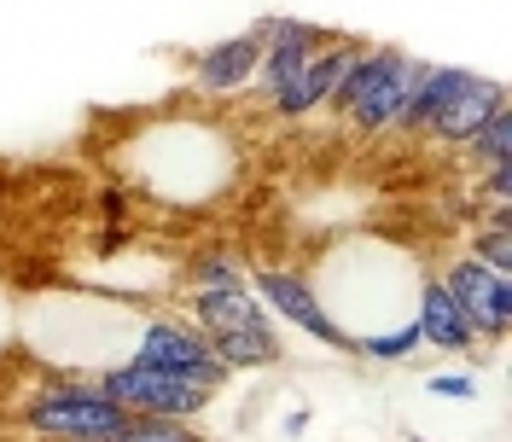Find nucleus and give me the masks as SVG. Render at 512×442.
<instances>
[{"label":"nucleus","instance_id":"f257e3e1","mask_svg":"<svg viewBox=\"0 0 512 442\" xmlns=\"http://www.w3.org/2000/svg\"><path fill=\"white\" fill-rule=\"evenodd\" d=\"M419 76H425V59L414 53H396V47H379V53H355L344 88L332 94V105L350 117L355 134H390L402 105L414 99Z\"/></svg>","mask_w":512,"mask_h":442},{"label":"nucleus","instance_id":"f03ea898","mask_svg":"<svg viewBox=\"0 0 512 442\" xmlns=\"http://www.w3.org/2000/svg\"><path fill=\"white\" fill-rule=\"evenodd\" d=\"M94 396H105L111 408H123L128 419H175V425H187L198 413L210 408V390H198L192 379L181 373H152V367H105L94 379Z\"/></svg>","mask_w":512,"mask_h":442},{"label":"nucleus","instance_id":"7ed1b4c3","mask_svg":"<svg viewBox=\"0 0 512 442\" xmlns=\"http://www.w3.org/2000/svg\"><path fill=\"white\" fill-rule=\"evenodd\" d=\"M24 425L53 442H117L128 431V413L94 396V384H59L24 408Z\"/></svg>","mask_w":512,"mask_h":442},{"label":"nucleus","instance_id":"20e7f679","mask_svg":"<svg viewBox=\"0 0 512 442\" xmlns=\"http://www.w3.org/2000/svg\"><path fill=\"white\" fill-rule=\"evenodd\" d=\"M128 361H134V367H152V373H181V379H192L198 390H210V396L233 379L222 361L210 355L204 332H192L181 320H146V326L134 332Z\"/></svg>","mask_w":512,"mask_h":442},{"label":"nucleus","instance_id":"39448f33","mask_svg":"<svg viewBox=\"0 0 512 442\" xmlns=\"http://www.w3.org/2000/svg\"><path fill=\"white\" fill-rule=\"evenodd\" d=\"M245 285H251V297L262 303V309H268V315H280L286 326L309 332L315 344L355 355V332H344L338 320L326 315L320 291H315L309 280H303V274H291V268H256V274H245Z\"/></svg>","mask_w":512,"mask_h":442},{"label":"nucleus","instance_id":"423d86ee","mask_svg":"<svg viewBox=\"0 0 512 442\" xmlns=\"http://www.w3.org/2000/svg\"><path fill=\"white\" fill-rule=\"evenodd\" d=\"M437 280H443V291L454 297L460 320L472 326V338L501 344V338L512 332V280L507 274H489V268L472 262V256H454Z\"/></svg>","mask_w":512,"mask_h":442},{"label":"nucleus","instance_id":"0eeeda50","mask_svg":"<svg viewBox=\"0 0 512 442\" xmlns=\"http://www.w3.org/2000/svg\"><path fill=\"white\" fill-rule=\"evenodd\" d=\"M414 332H419V344L443 349V355H466V349L478 344L437 274H419V285H414Z\"/></svg>","mask_w":512,"mask_h":442},{"label":"nucleus","instance_id":"6e6552de","mask_svg":"<svg viewBox=\"0 0 512 442\" xmlns=\"http://www.w3.org/2000/svg\"><path fill=\"white\" fill-rule=\"evenodd\" d=\"M192 320L204 326V338L274 332V320H268V309L251 297V285H233V291H192Z\"/></svg>","mask_w":512,"mask_h":442},{"label":"nucleus","instance_id":"1a4fd4ad","mask_svg":"<svg viewBox=\"0 0 512 442\" xmlns=\"http://www.w3.org/2000/svg\"><path fill=\"white\" fill-rule=\"evenodd\" d=\"M256 64H262V41H256L251 30L227 35V41H216L210 53H198L192 82H198L204 94H239V88H251L256 82Z\"/></svg>","mask_w":512,"mask_h":442},{"label":"nucleus","instance_id":"9d476101","mask_svg":"<svg viewBox=\"0 0 512 442\" xmlns=\"http://www.w3.org/2000/svg\"><path fill=\"white\" fill-rule=\"evenodd\" d=\"M350 64H355V47H332V53L320 47L315 59L303 64V76H297V82H291L286 94L274 99V111H280V117H303V111H315V105H326V99H332L338 88H344Z\"/></svg>","mask_w":512,"mask_h":442},{"label":"nucleus","instance_id":"9b49d317","mask_svg":"<svg viewBox=\"0 0 512 442\" xmlns=\"http://www.w3.org/2000/svg\"><path fill=\"white\" fill-rule=\"evenodd\" d=\"M472 88V70H460V64H425V76H419L414 99L402 105V117H396V128L402 134H419V128H431L437 117H443L454 99Z\"/></svg>","mask_w":512,"mask_h":442},{"label":"nucleus","instance_id":"f8f14e48","mask_svg":"<svg viewBox=\"0 0 512 442\" xmlns=\"http://www.w3.org/2000/svg\"><path fill=\"white\" fill-rule=\"evenodd\" d=\"M495 111H507V88H501L495 76H472V88L454 99V105H448L425 134H437V140H448V146H466V140H472Z\"/></svg>","mask_w":512,"mask_h":442},{"label":"nucleus","instance_id":"ddd939ff","mask_svg":"<svg viewBox=\"0 0 512 442\" xmlns=\"http://www.w3.org/2000/svg\"><path fill=\"white\" fill-rule=\"evenodd\" d=\"M414 349H419L414 320H402L390 332H355V355H367V361H408Z\"/></svg>","mask_w":512,"mask_h":442},{"label":"nucleus","instance_id":"4468645a","mask_svg":"<svg viewBox=\"0 0 512 442\" xmlns=\"http://www.w3.org/2000/svg\"><path fill=\"white\" fill-rule=\"evenodd\" d=\"M466 146H472V158L489 163V169H495V163H512V105H507V111H495V117H489Z\"/></svg>","mask_w":512,"mask_h":442},{"label":"nucleus","instance_id":"2eb2a0df","mask_svg":"<svg viewBox=\"0 0 512 442\" xmlns=\"http://www.w3.org/2000/svg\"><path fill=\"white\" fill-rule=\"evenodd\" d=\"M472 262H483L489 274H507L512 280V227H478L472 233Z\"/></svg>","mask_w":512,"mask_h":442},{"label":"nucleus","instance_id":"dca6fc26","mask_svg":"<svg viewBox=\"0 0 512 442\" xmlns=\"http://www.w3.org/2000/svg\"><path fill=\"white\" fill-rule=\"evenodd\" d=\"M192 285L198 291H233V285H245V268L233 256H198L192 262Z\"/></svg>","mask_w":512,"mask_h":442},{"label":"nucleus","instance_id":"f3484780","mask_svg":"<svg viewBox=\"0 0 512 442\" xmlns=\"http://www.w3.org/2000/svg\"><path fill=\"white\" fill-rule=\"evenodd\" d=\"M117 442H204L192 425H175V419H128V431Z\"/></svg>","mask_w":512,"mask_h":442},{"label":"nucleus","instance_id":"a211bd4d","mask_svg":"<svg viewBox=\"0 0 512 442\" xmlns=\"http://www.w3.org/2000/svg\"><path fill=\"white\" fill-rule=\"evenodd\" d=\"M425 390H431V396H443V402H478L483 384L472 379V373H454V367H443V373H425Z\"/></svg>","mask_w":512,"mask_h":442},{"label":"nucleus","instance_id":"6ab92c4d","mask_svg":"<svg viewBox=\"0 0 512 442\" xmlns=\"http://www.w3.org/2000/svg\"><path fill=\"white\" fill-rule=\"evenodd\" d=\"M483 198H489V210H512V163H495V169H489Z\"/></svg>","mask_w":512,"mask_h":442},{"label":"nucleus","instance_id":"aec40b11","mask_svg":"<svg viewBox=\"0 0 512 442\" xmlns=\"http://www.w3.org/2000/svg\"><path fill=\"white\" fill-rule=\"evenodd\" d=\"M303 431H309V408H291V413H286V437L297 442Z\"/></svg>","mask_w":512,"mask_h":442},{"label":"nucleus","instance_id":"412c9836","mask_svg":"<svg viewBox=\"0 0 512 442\" xmlns=\"http://www.w3.org/2000/svg\"><path fill=\"white\" fill-rule=\"evenodd\" d=\"M414 442H425V437H414Z\"/></svg>","mask_w":512,"mask_h":442}]
</instances>
